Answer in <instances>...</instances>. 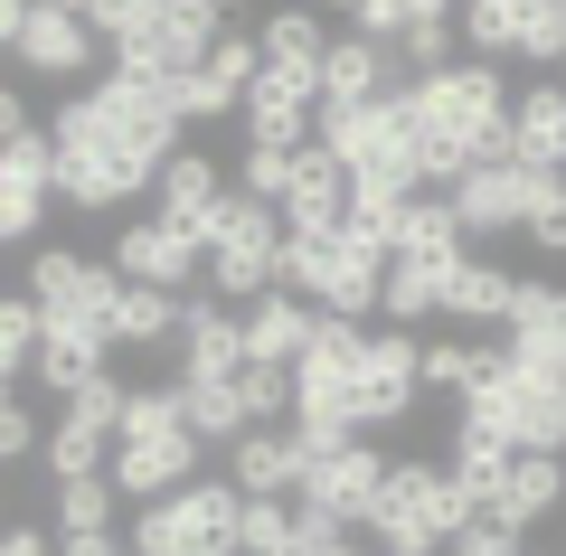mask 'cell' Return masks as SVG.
Wrapping results in <instances>:
<instances>
[{
	"mask_svg": "<svg viewBox=\"0 0 566 556\" xmlns=\"http://www.w3.org/2000/svg\"><path fill=\"white\" fill-rule=\"evenodd\" d=\"M10 57L29 66V76H85V57H95V29H85V10H66V0H39L20 20V39H10Z\"/></svg>",
	"mask_w": 566,
	"mask_h": 556,
	"instance_id": "9a60e30c",
	"label": "cell"
},
{
	"mask_svg": "<svg viewBox=\"0 0 566 556\" xmlns=\"http://www.w3.org/2000/svg\"><path fill=\"white\" fill-rule=\"evenodd\" d=\"M104 462H114V434H95V424L66 416L57 434H48V472L57 481H85V472H104Z\"/></svg>",
	"mask_w": 566,
	"mask_h": 556,
	"instance_id": "8d00e7d4",
	"label": "cell"
},
{
	"mask_svg": "<svg viewBox=\"0 0 566 556\" xmlns=\"http://www.w3.org/2000/svg\"><path fill=\"white\" fill-rule=\"evenodd\" d=\"M114 481L104 472H85V481H57V537H95V528H114Z\"/></svg>",
	"mask_w": 566,
	"mask_h": 556,
	"instance_id": "836d02e7",
	"label": "cell"
},
{
	"mask_svg": "<svg viewBox=\"0 0 566 556\" xmlns=\"http://www.w3.org/2000/svg\"><path fill=\"white\" fill-rule=\"evenodd\" d=\"M312 331H322V312H312L303 293H264V302H245V358H264V368H293V358L312 349Z\"/></svg>",
	"mask_w": 566,
	"mask_h": 556,
	"instance_id": "ffe728a7",
	"label": "cell"
},
{
	"mask_svg": "<svg viewBox=\"0 0 566 556\" xmlns=\"http://www.w3.org/2000/svg\"><path fill=\"white\" fill-rule=\"evenodd\" d=\"M547 179H557V170H538V160H472V170L453 179L444 199L463 208V227H472V237H520Z\"/></svg>",
	"mask_w": 566,
	"mask_h": 556,
	"instance_id": "52a82bcc",
	"label": "cell"
},
{
	"mask_svg": "<svg viewBox=\"0 0 566 556\" xmlns=\"http://www.w3.org/2000/svg\"><path fill=\"white\" fill-rule=\"evenodd\" d=\"M57 556H123V537H114V528H95V537H57Z\"/></svg>",
	"mask_w": 566,
	"mask_h": 556,
	"instance_id": "681fc988",
	"label": "cell"
},
{
	"mask_svg": "<svg viewBox=\"0 0 566 556\" xmlns=\"http://www.w3.org/2000/svg\"><path fill=\"white\" fill-rule=\"evenodd\" d=\"M331 48H340V29H322V10H274V20H264V66H283V76L322 85Z\"/></svg>",
	"mask_w": 566,
	"mask_h": 556,
	"instance_id": "d4e9b609",
	"label": "cell"
},
{
	"mask_svg": "<svg viewBox=\"0 0 566 556\" xmlns=\"http://www.w3.org/2000/svg\"><path fill=\"white\" fill-rule=\"evenodd\" d=\"M227 481H237L245 500H293V491H303V443L274 434V424H255V434H237V462H227Z\"/></svg>",
	"mask_w": 566,
	"mask_h": 556,
	"instance_id": "7402d4cb",
	"label": "cell"
},
{
	"mask_svg": "<svg viewBox=\"0 0 566 556\" xmlns=\"http://www.w3.org/2000/svg\"><path fill=\"white\" fill-rule=\"evenodd\" d=\"M151 199H161V218H170V227L208 237V227H218V208H227V170H218L208 151H180V160H161Z\"/></svg>",
	"mask_w": 566,
	"mask_h": 556,
	"instance_id": "ac0fdd59",
	"label": "cell"
},
{
	"mask_svg": "<svg viewBox=\"0 0 566 556\" xmlns=\"http://www.w3.org/2000/svg\"><path fill=\"white\" fill-rule=\"evenodd\" d=\"M29 302H39L48 321H95L104 331V312L123 302V274L95 264V255H76V245H39V255H29Z\"/></svg>",
	"mask_w": 566,
	"mask_h": 556,
	"instance_id": "ba28073f",
	"label": "cell"
},
{
	"mask_svg": "<svg viewBox=\"0 0 566 556\" xmlns=\"http://www.w3.org/2000/svg\"><path fill=\"white\" fill-rule=\"evenodd\" d=\"M104 358H114V339H104L95 321H48V339H39V387H48V397H76V387L104 378Z\"/></svg>",
	"mask_w": 566,
	"mask_h": 556,
	"instance_id": "44dd1931",
	"label": "cell"
},
{
	"mask_svg": "<svg viewBox=\"0 0 566 556\" xmlns=\"http://www.w3.org/2000/svg\"><path fill=\"white\" fill-rule=\"evenodd\" d=\"M0 556H57V537H39V528H0Z\"/></svg>",
	"mask_w": 566,
	"mask_h": 556,
	"instance_id": "c3c4849f",
	"label": "cell"
},
{
	"mask_svg": "<svg viewBox=\"0 0 566 556\" xmlns=\"http://www.w3.org/2000/svg\"><path fill=\"white\" fill-rule=\"evenodd\" d=\"M510 462H520V443H501V434H472V424H453V462H444V472L463 481V491L482 500V510H491V500H501Z\"/></svg>",
	"mask_w": 566,
	"mask_h": 556,
	"instance_id": "f546056e",
	"label": "cell"
},
{
	"mask_svg": "<svg viewBox=\"0 0 566 556\" xmlns=\"http://www.w3.org/2000/svg\"><path fill=\"white\" fill-rule=\"evenodd\" d=\"M340 556H368V547H340Z\"/></svg>",
	"mask_w": 566,
	"mask_h": 556,
	"instance_id": "f5cc1de1",
	"label": "cell"
},
{
	"mask_svg": "<svg viewBox=\"0 0 566 556\" xmlns=\"http://www.w3.org/2000/svg\"><path fill=\"white\" fill-rule=\"evenodd\" d=\"M39 10V0H0V39H20V20Z\"/></svg>",
	"mask_w": 566,
	"mask_h": 556,
	"instance_id": "816d5d0a",
	"label": "cell"
},
{
	"mask_svg": "<svg viewBox=\"0 0 566 556\" xmlns=\"http://www.w3.org/2000/svg\"><path fill=\"white\" fill-rule=\"evenodd\" d=\"M520 237H538V255H566V170L538 189V208H528V227H520Z\"/></svg>",
	"mask_w": 566,
	"mask_h": 556,
	"instance_id": "ee69618b",
	"label": "cell"
},
{
	"mask_svg": "<svg viewBox=\"0 0 566 556\" xmlns=\"http://www.w3.org/2000/svg\"><path fill=\"white\" fill-rule=\"evenodd\" d=\"M180 358H189V368H180L189 387H227L245 368V321L227 312L218 293H189L180 302Z\"/></svg>",
	"mask_w": 566,
	"mask_h": 556,
	"instance_id": "5bb4252c",
	"label": "cell"
},
{
	"mask_svg": "<svg viewBox=\"0 0 566 556\" xmlns=\"http://www.w3.org/2000/svg\"><path fill=\"white\" fill-rule=\"evenodd\" d=\"M463 424H472V434L520 443V453H566V378L501 358V368H491V378L463 397Z\"/></svg>",
	"mask_w": 566,
	"mask_h": 556,
	"instance_id": "5b68a950",
	"label": "cell"
},
{
	"mask_svg": "<svg viewBox=\"0 0 566 556\" xmlns=\"http://www.w3.org/2000/svg\"><path fill=\"white\" fill-rule=\"evenodd\" d=\"M557 10H566V0H557Z\"/></svg>",
	"mask_w": 566,
	"mask_h": 556,
	"instance_id": "11a10c76",
	"label": "cell"
},
{
	"mask_svg": "<svg viewBox=\"0 0 566 556\" xmlns=\"http://www.w3.org/2000/svg\"><path fill=\"white\" fill-rule=\"evenodd\" d=\"M133 189H151V170H142L133 151H114V141H95V133L57 141V199L66 208H123Z\"/></svg>",
	"mask_w": 566,
	"mask_h": 556,
	"instance_id": "8fae6325",
	"label": "cell"
},
{
	"mask_svg": "<svg viewBox=\"0 0 566 556\" xmlns=\"http://www.w3.org/2000/svg\"><path fill=\"white\" fill-rule=\"evenodd\" d=\"M557 76H566V66H557Z\"/></svg>",
	"mask_w": 566,
	"mask_h": 556,
	"instance_id": "9f6ffc18",
	"label": "cell"
},
{
	"mask_svg": "<svg viewBox=\"0 0 566 556\" xmlns=\"http://www.w3.org/2000/svg\"><path fill=\"white\" fill-rule=\"evenodd\" d=\"M510 151L538 170H566V76H538L528 95H510Z\"/></svg>",
	"mask_w": 566,
	"mask_h": 556,
	"instance_id": "d6986e66",
	"label": "cell"
},
{
	"mask_svg": "<svg viewBox=\"0 0 566 556\" xmlns=\"http://www.w3.org/2000/svg\"><path fill=\"white\" fill-rule=\"evenodd\" d=\"M387 95H397V48H378V39L349 29V39L331 48V66H322V104H387Z\"/></svg>",
	"mask_w": 566,
	"mask_h": 556,
	"instance_id": "603a6c76",
	"label": "cell"
},
{
	"mask_svg": "<svg viewBox=\"0 0 566 556\" xmlns=\"http://www.w3.org/2000/svg\"><path fill=\"white\" fill-rule=\"evenodd\" d=\"M161 10L170 0H95V10H85V29H95V39H142V29H161Z\"/></svg>",
	"mask_w": 566,
	"mask_h": 556,
	"instance_id": "b9f144b4",
	"label": "cell"
},
{
	"mask_svg": "<svg viewBox=\"0 0 566 556\" xmlns=\"http://www.w3.org/2000/svg\"><path fill=\"white\" fill-rule=\"evenodd\" d=\"M114 349H170L180 339V293H151V283H123V302L104 312Z\"/></svg>",
	"mask_w": 566,
	"mask_h": 556,
	"instance_id": "484cf974",
	"label": "cell"
},
{
	"mask_svg": "<svg viewBox=\"0 0 566 556\" xmlns=\"http://www.w3.org/2000/svg\"><path fill=\"white\" fill-rule=\"evenodd\" d=\"M520 312V283L501 274V264H482V255H463L444 274V321H510Z\"/></svg>",
	"mask_w": 566,
	"mask_h": 556,
	"instance_id": "4316f807",
	"label": "cell"
},
{
	"mask_svg": "<svg viewBox=\"0 0 566 556\" xmlns=\"http://www.w3.org/2000/svg\"><path fill=\"white\" fill-rule=\"evenodd\" d=\"M444 274L453 264H387V283H378V302H387V321L397 331H416V321H444Z\"/></svg>",
	"mask_w": 566,
	"mask_h": 556,
	"instance_id": "f1b7e54d",
	"label": "cell"
},
{
	"mask_svg": "<svg viewBox=\"0 0 566 556\" xmlns=\"http://www.w3.org/2000/svg\"><path fill=\"white\" fill-rule=\"evenodd\" d=\"M453 556H520V528H510L501 510H482L463 537H453Z\"/></svg>",
	"mask_w": 566,
	"mask_h": 556,
	"instance_id": "f6af8a7d",
	"label": "cell"
},
{
	"mask_svg": "<svg viewBox=\"0 0 566 556\" xmlns=\"http://www.w3.org/2000/svg\"><path fill=\"white\" fill-rule=\"evenodd\" d=\"M237 528H245L237 481H189V491H170V500H142L133 547L142 556H237Z\"/></svg>",
	"mask_w": 566,
	"mask_h": 556,
	"instance_id": "8992f818",
	"label": "cell"
},
{
	"mask_svg": "<svg viewBox=\"0 0 566 556\" xmlns=\"http://www.w3.org/2000/svg\"><path fill=\"white\" fill-rule=\"evenodd\" d=\"M293 160H303V151L245 141V160H237V189H245V199H264V208H283V189H293Z\"/></svg>",
	"mask_w": 566,
	"mask_h": 556,
	"instance_id": "60d3db41",
	"label": "cell"
},
{
	"mask_svg": "<svg viewBox=\"0 0 566 556\" xmlns=\"http://www.w3.org/2000/svg\"><path fill=\"white\" fill-rule=\"evenodd\" d=\"M0 397H10V387H0Z\"/></svg>",
	"mask_w": 566,
	"mask_h": 556,
	"instance_id": "db71d44e",
	"label": "cell"
},
{
	"mask_svg": "<svg viewBox=\"0 0 566 556\" xmlns=\"http://www.w3.org/2000/svg\"><path fill=\"white\" fill-rule=\"evenodd\" d=\"M283 227H293V237H340L349 227V160H331L322 141H312V151L293 160V189H283Z\"/></svg>",
	"mask_w": 566,
	"mask_h": 556,
	"instance_id": "2e32d148",
	"label": "cell"
},
{
	"mask_svg": "<svg viewBox=\"0 0 566 556\" xmlns=\"http://www.w3.org/2000/svg\"><path fill=\"white\" fill-rule=\"evenodd\" d=\"M76 133H95V141H114V151H133L151 179H161V160L189 151L170 85H142V76H104V85H85V95H66V104H57V141H76Z\"/></svg>",
	"mask_w": 566,
	"mask_h": 556,
	"instance_id": "7a4b0ae2",
	"label": "cell"
},
{
	"mask_svg": "<svg viewBox=\"0 0 566 556\" xmlns=\"http://www.w3.org/2000/svg\"><path fill=\"white\" fill-rule=\"evenodd\" d=\"M237 406H245V424L293 416V368H264V358H245V368H237Z\"/></svg>",
	"mask_w": 566,
	"mask_h": 556,
	"instance_id": "74e56055",
	"label": "cell"
},
{
	"mask_svg": "<svg viewBox=\"0 0 566 556\" xmlns=\"http://www.w3.org/2000/svg\"><path fill=\"white\" fill-rule=\"evenodd\" d=\"M20 133H39V123H29V104L10 95V85H0V141H20Z\"/></svg>",
	"mask_w": 566,
	"mask_h": 556,
	"instance_id": "f907efd6",
	"label": "cell"
},
{
	"mask_svg": "<svg viewBox=\"0 0 566 556\" xmlns=\"http://www.w3.org/2000/svg\"><path fill=\"white\" fill-rule=\"evenodd\" d=\"M123 397H133V387L95 378V387H76V397H66V416H76V424H95V434H123Z\"/></svg>",
	"mask_w": 566,
	"mask_h": 556,
	"instance_id": "7bdbcfd3",
	"label": "cell"
},
{
	"mask_svg": "<svg viewBox=\"0 0 566 556\" xmlns=\"http://www.w3.org/2000/svg\"><path fill=\"white\" fill-rule=\"evenodd\" d=\"M434 10H444V0H349V29H359V39H378V48H397L406 29L434 20Z\"/></svg>",
	"mask_w": 566,
	"mask_h": 556,
	"instance_id": "ab89813d",
	"label": "cell"
},
{
	"mask_svg": "<svg viewBox=\"0 0 566 556\" xmlns=\"http://www.w3.org/2000/svg\"><path fill=\"white\" fill-rule=\"evenodd\" d=\"M510 349H482V339H424V387H444V397H472V387L501 368Z\"/></svg>",
	"mask_w": 566,
	"mask_h": 556,
	"instance_id": "1f68e13d",
	"label": "cell"
},
{
	"mask_svg": "<svg viewBox=\"0 0 566 556\" xmlns=\"http://www.w3.org/2000/svg\"><path fill=\"white\" fill-rule=\"evenodd\" d=\"M424 387V339L416 331H368V358H359V424H397Z\"/></svg>",
	"mask_w": 566,
	"mask_h": 556,
	"instance_id": "7c38bea8",
	"label": "cell"
},
{
	"mask_svg": "<svg viewBox=\"0 0 566 556\" xmlns=\"http://www.w3.org/2000/svg\"><path fill=\"white\" fill-rule=\"evenodd\" d=\"M0 48H10V39H0Z\"/></svg>",
	"mask_w": 566,
	"mask_h": 556,
	"instance_id": "6f0895ef",
	"label": "cell"
},
{
	"mask_svg": "<svg viewBox=\"0 0 566 556\" xmlns=\"http://www.w3.org/2000/svg\"><path fill=\"white\" fill-rule=\"evenodd\" d=\"M180 397H189V434H199V443L255 434V424H245V406H237V378H227V387H189V378H180Z\"/></svg>",
	"mask_w": 566,
	"mask_h": 556,
	"instance_id": "d590c367",
	"label": "cell"
},
{
	"mask_svg": "<svg viewBox=\"0 0 566 556\" xmlns=\"http://www.w3.org/2000/svg\"><path fill=\"white\" fill-rule=\"evenodd\" d=\"M39 339H48V312H39V302H10V293H0V387H10V378H20V368H39Z\"/></svg>",
	"mask_w": 566,
	"mask_h": 556,
	"instance_id": "d6a6232c",
	"label": "cell"
},
{
	"mask_svg": "<svg viewBox=\"0 0 566 556\" xmlns=\"http://www.w3.org/2000/svg\"><path fill=\"white\" fill-rule=\"evenodd\" d=\"M528 10H538V0H463V48L472 57H520Z\"/></svg>",
	"mask_w": 566,
	"mask_h": 556,
	"instance_id": "4dcf8cb0",
	"label": "cell"
},
{
	"mask_svg": "<svg viewBox=\"0 0 566 556\" xmlns=\"http://www.w3.org/2000/svg\"><path fill=\"white\" fill-rule=\"evenodd\" d=\"M0 189H39V199H57V133L0 141Z\"/></svg>",
	"mask_w": 566,
	"mask_h": 556,
	"instance_id": "e575fe53",
	"label": "cell"
},
{
	"mask_svg": "<svg viewBox=\"0 0 566 556\" xmlns=\"http://www.w3.org/2000/svg\"><path fill=\"white\" fill-rule=\"evenodd\" d=\"M29 453H48V434L29 424V406H10V397H0V462H29Z\"/></svg>",
	"mask_w": 566,
	"mask_h": 556,
	"instance_id": "7dc6e473",
	"label": "cell"
},
{
	"mask_svg": "<svg viewBox=\"0 0 566 556\" xmlns=\"http://www.w3.org/2000/svg\"><path fill=\"white\" fill-rule=\"evenodd\" d=\"M566 500V462L557 453H520L510 462V481H501V500H491V510L510 518V528H528V518H547Z\"/></svg>",
	"mask_w": 566,
	"mask_h": 556,
	"instance_id": "83f0119b",
	"label": "cell"
},
{
	"mask_svg": "<svg viewBox=\"0 0 566 556\" xmlns=\"http://www.w3.org/2000/svg\"><path fill=\"white\" fill-rule=\"evenodd\" d=\"M104 481H114L123 500H170V491H189V481H199V434H133V443H114Z\"/></svg>",
	"mask_w": 566,
	"mask_h": 556,
	"instance_id": "4fadbf2b",
	"label": "cell"
},
{
	"mask_svg": "<svg viewBox=\"0 0 566 556\" xmlns=\"http://www.w3.org/2000/svg\"><path fill=\"white\" fill-rule=\"evenodd\" d=\"M39 218H48L39 189H0V245H29V237H39Z\"/></svg>",
	"mask_w": 566,
	"mask_h": 556,
	"instance_id": "bcb514c9",
	"label": "cell"
},
{
	"mask_svg": "<svg viewBox=\"0 0 566 556\" xmlns=\"http://www.w3.org/2000/svg\"><path fill=\"white\" fill-rule=\"evenodd\" d=\"M114 274L151 283V293H189V283L208 274V237H189V227H170V218H142V227H123Z\"/></svg>",
	"mask_w": 566,
	"mask_h": 556,
	"instance_id": "30bf717a",
	"label": "cell"
},
{
	"mask_svg": "<svg viewBox=\"0 0 566 556\" xmlns=\"http://www.w3.org/2000/svg\"><path fill=\"white\" fill-rule=\"evenodd\" d=\"M397 114H406V133H416V170L434 179V189H453L472 160H520L510 151V85H501L491 57H463V66H444V76H406Z\"/></svg>",
	"mask_w": 566,
	"mask_h": 556,
	"instance_id": "6da1fadb",
	"label": "cell"
},
{
	"mask_svg": "<svg viewBox=\"0 0 566 556\" xmlns=\"http://www.w3.org/2000/svg\"><path fill=\"white\" fill-rule=\"evenodd\" d=\"M501 349L520 358V368H547V378H566V293L557 283H520V312L501 321Z\"/></svg>",
	"mask_w": 566,
	"mask_h": 556,
	"instance_id": "e0dca14e",
	"label": "cell"
},
{
	"mask_svg": "<svg viewBox=\"0 0 566 556\" xmlns=\"http://www.w3.org/2000/svg\"><path fill=\"white\" fill-rule=\"evenodd\" d=\"M387 472H397V462H387L378 443H340V453H312L303 462V491H293V500H322V510H340L349 528H368L378 500H387Z\"/></svg>",
	"mask_w": 566,
	"mask_h": 556,
	"instance_id": "9c48e42d",
	"label": "cell"
},
{
	"mask_svg": "<svg viewBox=\"0 0 566 556\" xmlns=\"http://www.w3.org/2000/svg\"><path fill=\"white\" fill-rule=\"evenodd\" d=\"M463 237H472L463 208H453V199H424V189L406 199V218H397V255L406 264H463Z\"/></svg>",
	"mask_w": 566,
	"mask_h": 556,
	"instance_id": "cb8c5ba5",
	"label": "cell"
},
{
	"mask_svg": "<svg viewBox=\"0 0 566 556\" xmlns=\"http://www.w3.org/2000/svg\"><path fill=\"white\" fill-rule=\"evenodd\" d=\"M283 237H293L283 208L227 189L218 227H208V293H218V302H264V293H283Z\"/></svg>",
	"mask_w": 566,
	"mask_h": 556,
	"instance_id": "277c9868",
	"label": "cell"
},
{
	"mask_svg": "<svg viewBox=\"0 0 566 556\" xmlns=\"http://www.w3.org/2000/svg\"><path fill=\"white\" fill-rule=\"evenodd\" d=\"M472 518H482V500H472L444 462H397L378 518H368V537H378V556H444Z\"/></svg>",
	"mask_w": 566,
	"mask_h": 556,
	"instance_id": "3957f363",
	"label": "cell"
},
{
	"mask_svg": "<svg viewBox=\"0 0 566 556\" xmlns=\"http://www.w3.org/2000/svg\"><path fill=\"white\" fill-rule=\"evenodd\" d=\"M293 500H245V528H237V556H293Z\"/></svg>",
	"mask_w": 566,
	"mask_h": 556,
	"instance_id": "f35d334b",
	"label": "cell"
}]
</instances>
